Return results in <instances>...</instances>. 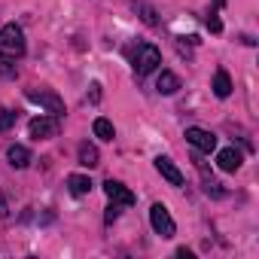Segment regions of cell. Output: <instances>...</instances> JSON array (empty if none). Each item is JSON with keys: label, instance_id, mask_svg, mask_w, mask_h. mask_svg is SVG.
<instances>
[{"label": "cell", "instance_id": "cell-1", "mask_svg": "<svg viewBox=\"0 0 259 259\" xmlns=\"http://www.w3.org/2000/svg\"><path fill=\"white\" fill-rule=\"evenodd\" d=\"M162 64V52L153 43H138V49L132 52V67L138 76H150L156 67Z\"/></svg>", "mask_w": 259, "mask_h": 259}, {"label": "cell", "instance_id": "cell-2", "mask_svg": "<svg viewBox=\"0 0 259 259\" xmlns=\"http://www.w3.org/2000/svg\"><path fill=\"white\" fill-rule=\"evenodd\" d=\"M25 49H28V43H25V31H22L16 22H10V25L0 28V52L19 58V55H25Z\"/></svg>", "mask_w": 259, "mask_h": 259}, {"label": "cell", "instance_id": "cell-3", "mask_svg": "<svg viewBox=\"0 0 259 259\" xmlns=\"http://www.w3.org/2000/svg\"><path fill=\"white\" fill-rule=\"evenodd\" d=\"M150 223H153V232L162 235V238H174V235H177V223H174L171 210H168L162 201H156V204L150 207Z\"/></svg>", "mask_w": 259, "mask_h": 259}, {"label": "cell", "instance_id": "cell-4", "mask_svg": "<svg viewBox=\"0 0 259 259\" xmlns=\"http://www.w3.org/2000/svg\"><path fill=\"white\" fill-rule=\"evenodd\" d=\"M25 98H28L31 104H40L49 116H64V101H61L55 92H49V89H28Z\"/></svg>", "mask_w": 259, "mask_h": 259}, {"label": "cell", "instance_id": "cell-5", "mask_svg": "<svg viewBox=\"0 0 259 259\" xmlns=\"http://www.w3.org/2000/svg\"><path fill=\"white\" fill-rule=\"evenodd\" d=\"M61 132V116H37V119H31V125H28V135L34 138V141H49V138H55Z\"/></svg>", "mask_w": 259, "mask_h": 259}, {"label": "cell", "instance_id": "cell-6", "mask_svg": "<svg viewBox=\"0 0 259 259\" xmlns=\"http://www.w3.org/2000/svg\"><path fill=\"white\" fill-rule=\"evenodd\" d=\"M186 141L198 150V153H213L217 150V135L207 132V128H186Z\"/></svg>", "mask_w": 259, "mask_h": 259}, {"label": "cell", "instance_id": "cell-7", "mask_svg": "<svg viewBox=\"0 0 259 259\" xmlns=\"http://www.w3.org/2000/svg\"><path fill=\"white\" fill-rule=\"evenodd\" d=\"M104 192H107V198L116 201L119 207H132V204H135V192L128 189L125 183H119V180H107V183H104Z\"/></svg>", "mask_w": 259, "mask_h": 259}, {"label": "cell", "instance_id": "cell-8", "mask_svg": "<svg viewBox=\"0 0 259 259\" xmlns=\"http://www.w3.org/2000/svg\"><path fill=\"white\" fill-rule=\"evenodd\" d=\"M156 171H159L171 186H183V171H180L168 156H156Z\"/></svg>", "mask_w": 259, "mask_h": 259}, {"label": "cell", "instance_id": "cell-9", "mask_svg": "<svg viewBox=\"0 0 259 259\" xmlns=\"http://www.w3.org/2000/svg\"><path fill=\"white\" fill-rule=\"evenodd\" d=\"M241 162H244V156H241L235 147H226V150H220V156H217V165H220L223 171H229V174H235V171L241 168Z\"/></svg>", "mask_w": 259, "mask_h": 259}, {"label": "cell", "instance_id": "cell-10", "mask_svg": "<svg viewBox=\"0 0 259 259\" xmlns=\"http://www.w3.org/2000/svg\"><path fill=\"white\" fill-rule=\"evenodd\" d=\"M7 162H10L13 168H19V171H22V168H28V165H31V150H28V147H22V144H13V147L7 150Z\"/></svg>", "mask_w": 259, "mask_h": 259}, {"label": "cell", "instance_id": "cell-11", "mask_svg": "<svg viewBox=\"0 0 259 259\" xmlns=\"http://www.w3.org/2000/svg\"><path fill=\"white\" fill-rule=\"evenodd\" d=\"M177 89H180V76L171 73V70H162L159 79H156V92H159V95H174Z\"/></svg>", "mask_w": 259, "mask_h": 259}, {"label": "cell", "instance_id": "cell-12", "mask_svg": "<svg viewBox=\"0 0 259 259\" xmlns=\"http://www.w3.org/2000/svg\"><path fill=\"white\" fill-rule=\"evenodd\" d=\"M213 95H217V98H229V95H232V76H229V70H223V67L213 73Z\"/></svg>", "mask_w": 259, "mask_h": 259}, {"label": "cell", "instance_id": "cell-13", "mask_svg": "<svg viewBox=\"0 0 259 259\" xmlns=\"http://www.w3.org/2000/svg\"><path fill=\"white\" fill-rule=\"evenodd\" d=\"M79 165L82 168H98L101 165V153L95 144H79Z\"/></svg>", "mask_w": 259, "mask_h": 259}, {"label": "cell", "instance_id": "cell-14", "mask_svg": "<svg viewBox=\"0 0 259 259\" xmlns=\"http://www.w3.org/2000/svg\"><path fill=\"white\" fill-rule=\"evenodd\" d=\"M67 189H70V195H89L92 192V180L85 177V174H70L67 177Z\"/></svg>", "mask_w": 259, "mask_h": 259}, {"label": "cell", "instance_id": "cell-15", "mask_svg": "<svg viewBox=\"0 0 259 259\" xmlns=\"http://www.w3.org/2000/svg\"><path fill=\"white\" fill-rule=\"evenodd\" d=\"M92 132H95V138H98V141H113V138H116L113 122H110V119H104V116H98V119L92 122Z\"/></svg>", "mask_w": 259, "mask_h": 259}, {"label": "cell", "instance_id": "cell-16", "mask_svg": "<svg viewBox=\"0 0 259 259\" xmlns=\"http://www.w3.org/2000/svg\"><path fill=\"white\" fill-rule=\"evenodd\" d=\"M19 76V67L7 58H0V79H16Z\"/></svg>", "mask_w": 259, "mask_h": 259}, {"label": "cell", "instance_id": "cell-17", "mask_svg": "<svg viewBox=\"0 0 259 259\" xmlns=\"http://www.w3.org/2000/svg\"><path fill=\"white\" fill-rule=\"evenodd\" d=\"M16 119H19L16 110H4V113H0V132H10V128L16 125Z\"/></svg>", "mask_w": 259, "mask_h": 259}, {"label": "cell", "instance_id": "cell-18", "mask_svg": "<svg viewBox=\"0 0 259 259\" xmlns=\"http://www.w3.org/2000/svg\"><path fill=\"white\" fill-rule=\"evenodd\" d=\"M135 10L141 13V19H144L147 25H159V19H156V13H153V10H150L147 4H135Z\"/></svg>", "mask_w": 259, "mask_h": 259}, {"label": "cell", "instance_id": "cell-19", "mask_svg": "<svg viewBox=\"0 0 259 259\" xmlns=\"http://www.w3.org/2000/svg\"><path fill=\"white\" fill-rule=\"evenodd\" d=\"M116 217H119V204L110 201V207H107V213H104V223L110 226V223H116Z\"/></svg>", "mask_w": 259, "mask_h": 259}, {"label": "cell", "instance_id": "cell-20", "mask_svg": "<svg viewBox=\"0 0 259 259\" xmlns=\"http://www.w3.org/2000/svg\"><path fill=\"white\" fill-rule=\"evenodd\" d=\"M207 28H210V31H213V34H223V22H220V19H217V16H213V13H210V16H207Z\"/></svg>", "mask_w": 259, "mask_h": 259}, {"label": "cell", "instance_id": "cell-21", "mask_svg": "<svg viewBox=\"0 0 259 259\" xmlns=\"http://www.w3.org/2000/svg\"><path fill=\"white\" fill-rule=\"evenodd\" d=\"M0 217H4V220L10 217V207H7V201H4V195H0Z\"/></svg>", "mask_w": 259, "mask_h": 259}, {"label": "cell", "instance_id": "cell-22", "mask_svg": "<svg viewBox=\"0 0 259 259\" xmlns=\"http://www.w3.org/2000/svg\"><path fill=\"white\" fill-rule=\"evenodd\" d=\"M217 4H220V7H226V4H229V0H217Z\"/></svg>", "mask_w": 259, "mask_h": 259}]
</instances>
